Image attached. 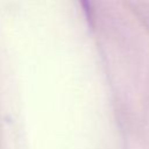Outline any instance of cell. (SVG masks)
<instances>
[{"mask_svg": "<svg viewBox=\"0 0 149 149\" xmlns=\"http://www.w3.org/2000/svg\"><path fill=\"white\" fill-rule=\"evenodd\" d=\"M80 3H81L83 9L85 10L86 16L90 19V17H91V12H92V8H91V0H80Z\"/></svg>", "mask_w": 149, "mask_h": 149, "instance_id": "obj_1", "label": "cell"}]
</instances>
